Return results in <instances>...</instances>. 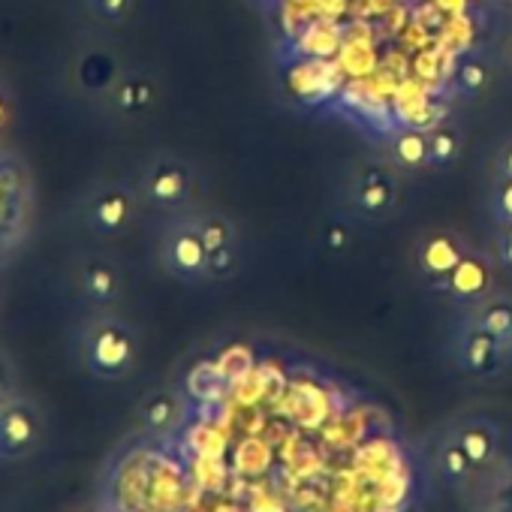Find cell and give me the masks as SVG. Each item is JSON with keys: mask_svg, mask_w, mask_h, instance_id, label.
<instances>
[{"mask_svg": "<svg viewBox=\"0 0 512 512\" xmlns=\"http://www.w3.org/2000/svg\"><path fill=\"white\" fill-rule=\"evenodd\" d=\"M73 287L91 311L121 308L124 302V272L103 253H82L73 263Z\"/></svg>", "mask_w": 512, "mask_h": 512, "instance_id": "obj_11", "label": "cell"}, {"mask_svg": "<svg viewBox=\"0 0 512 512\" xmlns=\"http://www.w3.org/2000/svg\"><path fill=\"white\" fill-rule=\"evenodd\" d=\"M446 356L452 368L467 380H497L512 368V350L494 341L467 314H458V320L452 323L446 338Z\"/></svg>", "mask_w": 512, "mask_h": 512, "instance_id": "obj_3", "label": "cell"}, {"mask_svg": "<svg viewBox=\"0 0 512 512\" xmlns=\"http://www.w3.org/2000/svg\"><path fill=\"white\" fill-rule=\"evenodd\" d=\"M470 250L467 235H461L452 226H431L422 235H416L413 250H410V263L416 278L437 293L440 284L452 275V269L464 260V253Z\"/></svg>", "mask_w": 512, "mask_h": 512, "instance_id": "obj_7", "label": "cell"}, {"mask_svg": "<svg viewBox=\"0 0 512 512\" xmlns=\"http://www.w3.org/2000/svg\"><path fill=\"white\" fill-rule=\"evenodd\" d=\"M46 443V416L28 395H16L0 407V461L22 464L34 458Z\"/></svg>", "mask_w": 512, "mask_h": 512, "instance_id": "obj_6", "label": "cell"}, {"mask_svg": "<svg viewBox=\"0 0 512 512\" xmlns=\"http://www.w3.org/2000/svg\"><path fill=\"white\" fill-rule=\"evenodd\" d=\"M0 314H4V299H0Z\"/></svg>", "mask_w": 512, "mask_h": 512, "instance_id": "obj_32", "label": "cell"}, {"mask_svg": "<svg viewBox=\"0 0 512 512\" xmlns=\"http://www.w3.org/2000/svg\"><path fill=\"white\" fill-rule=\"evenodd\" d=\"M488 214H491L494 229L512 223V181H506V178L491 181V187H488Z\"/></svg>", "mask_w": 512, "mask_h": 512, "instance_id": "obj_22", "label": "cell"}, {"mask_svg": "<svg viewBox=\"0 0 512 512\" xmlns=\"http://www.w3.org/2000/svg\"><path fill=\"white\" fill-rule=\"evenodd\" d=\"M506 58H509V64H512V40H509V46H506Z\"/></svg>", "mask_w": 512, "mask_h": 512, "instance_id": "obj_31", "label": "cell"}, {"mask_svg": "<svg viewBox=\"0 0 512 512\" xmlns=\"http://www.w3.org/2000/svg\"><path fill=\"white\" fill-rule=\"evenodd\" d=\"M464 151V130L455 124H440L428 130V172H443L458 163Z\"/></svg>", "mask_w": 512, "mask_h": 512, "instance_id": "obj_18", "label": "cell"}, {"mask_svg": "<svg viewBox=\"0 0 512 512\" xmlns=\"http://www.w3.org/2000/svg\"><path fill=\"white\" fill-rule=\"evenodd\" d=\"M136 416L148 434H172L184 422V398L175 389H154L139 401Z\"/></svg>", "mask_w": 512, "mask_h": 512, "instance_id": "obj_15", "label": "cell"}, {"mask_svg": "<svg viewBox=\"0 0 512 512\" xmlns=\"http://www.w3.org/2000/svg\"><path fill=\"white\" fill-rule=\"evenodd\" d=\"M488 247H491V256H494V263H497V272L512 278V223L494 229V238H491Z\"/></svg>", "mask_w": 512, "mask_h": 512, "instance_id": "obj_24", "label": "cell"}, {"mask_svg": "<svg viewBox=\"0 0 512 512\" xmlns=\"http://www.w3.org/2000/svg\"><path fill=\"white\" fill-rule=\"evenodd\" d=\"M73 350L85 374L100 383H115L136 371L142 338L118 308L91 311L73 335Z\"/></svg>", "mask_w": 512, "mask_h": 512, "instance_id": "obj_1", "label": "cell"}, {"mask_svg": "<svg viewBox=\"0 0 512 512\" xmlns=\"http://www.w3.org/2000/svg\"><path fill=\"white\" fill-rule=\"evenodd\" d=\"M488 85H491V70H488L485 61L464 58L458 64V70H455V88H458V94L476 100V97H482L488 91Z\"/></svg>", "mask_w": 512, "mask_h": 512, "instance_id": "obj_21", "label": "cell"}, {"mask_svg": "<svg viewBox=\"0 0 512 512\" xmlns=\"http://www.w3.org/2000/svg\"><path fill=\"white\" fill-rule=\"evenodd\" d=\"M19 392H22L19 389V368L10 359V353L0 350V407H4L7 401H13Z\"/></svg>", "mask_w": 512, "mask_h": 512, "instance_id": "obj_25", "label": "cell"}, {"mask_svg": "<svg viewBox=\"0 0 512 512\" xmlns=\"http://www.w3.org/2000/svg\"><path fill=\"white\" fill-rule=\"evenodd\" d=\"M85 16L103 28H121L139 10V0H79Z\"/></svg>", "mask_w": 512, "mask_h": 512, "instance_id": "obj_20", "label": "cell"}, {"mask_svg": "<svg viewBox=\"0 0 512 512\" xmlns=\"http://www.w3.org/2000/svg\"><path fill=\"white\" fill-rule=\"evenodd\" d=\"M344 202L350 211L368 220L392 217L404 202L401 172L389 160H362L350 169L344 184Z\"/></svg>", "mask_w": 512, "mask_h": 512, "instance_id": "obj_4", "label": "cell"}, {"mask_svg": "<svg viewBox=\"0 0 512 512\" xmlns=\"http://www.w3.org/2000/svg\"><path fill=\"white\" fill-rule=\"evenodd\" d=\"M10 115H13V106H10V97L4 94V88H0V130H4L10 124Z\"/></svg>", "mask_w": 512, "mask_h": 512, "instance_id": "obj_27", "label": "cell"}, {"mask_svg": "<svg viewBox=\"0 0 512 512\" xmlns=\"http://www.w3.org/2000/svg\"><path fill=\"white\" fill-rule=\"evenodd\" d=\"M160 266L169 278L181 284L208 281V247L193 229L190 214H181L160 235Z\"/></svg>", "mask_w": 512, "mask_h": 512, "instance_id": "obj_9", "label": "cell"}, {"mask_svg": "<svg viewBox=\"0 0 512 512\" xmlns=\"http://www.w3.org/2000/svg\"><path fill=\"white\" fill-rule=\"evenodd\" d=\"M106 109L121 118V121H136L142 118L154 103H157V82L148 73L139 70H124L121 79L112 85L109 97L103 100Z\"/></svg>", "mask_w": 512, "mask_h": 512, "instance_id": "obj_14", "label": "cell"}, {"mask_svg": "<svg viewBox=\"0 0 512 512\" xmlns=\"http://www.w3.org/2000/svg\"><path fill=\"white\" fill-rule=\"evenodd\" d=\"M491 169H494V178L512 181V133H506V136L494 145Z\"/></svg>", "mask_w": 512, "mask_h": 512, "instance_id": "obj_26", "label": "cell"}, {"mask_svg": "<svg viewBox=\"0 0 512 512\" xmlns=\"http://www.w3.org/2000/svg\"><path fill=\"white\" fill-rule=\"evenodd\" d=\"M386 160L401 172V175H419L428 172V133L425 130H401L392 136Z\"/></svg>", "mask_w": 512, "mask_h": 512, "instance_id": "obj_16", "label": "cell"}, {"mask_svg": "<svg viewBox=\"0 0 512 512\" xmlns=\"http://www.w3.org/2000/svg\"><path fill=\"white\" fill-rule=\"evenodd\" d=\"M73 512H106L100 503H82V506H76Z\"/></svg>", "mask_w": 512, "mask_h": 512, "instance_id": "obj_28", "label": "cell"}, {"mask_svg": "<svg viewBox=\"0 0 512 512\" xmlns=\"http://www.w3.org/2000/svg\"><path fill=\"white\" fill-rule=\"evenodd\" d=\"M124 70H127V67L121 64V58H118L112 49L91 46V49H82L79 58H76V64H73V85H76L85 97L103 103V100L109 97L112 85L121 79Z\"/></svg>", "mask_w": 512, "mask_h": 512, "instance_id": "obj_12", "label": "cell"}, {"mask_svg": "<svg viewBox=\"0 0 512 512\" xmlns=\"http://www.w3.org/2000/svg\"><path fill=\"white\" fill-rule=\"evenodd\" d=\"M491 4H494L497 10H503V13H509V16H512V0H491Z\"/></svg>", "mask_w": 512, "mask_h": 512, "instance_id": "obj_29", "label": "cell"}, {"mask_svg": "<svg viewBox=\"0 0 512 512\" xmlns=\"http://www.w3.org/2000/svg\"><path fill=\"white\" fill-rule=\"evenodd\" d=\"M199 172L178 154H154L133 175V187L142 205L157 211H184L196 196Z\"/></svg>", "mask_w": 512, "mask_h": 512, "instance_id": "obj_2", "label": "cell"}, {"mask_svg": "<svg viewBox=\"0 0 512 512\" xmlns=\"http://www.w3.org/2000/svg\"><path fill=\"white\" fill-rule=\"evenodd\" d=\"M431 470L437 473V479L449 488V491H458V494H467L473 479H476V470L467 458V452L461 449V443L455 440V434L449 431V425L443 422L434 437H431Z\"/></svg>", "mask_w": 512, "mask_h": 512, "instance_id": "obj_13", "label": "cell"}, {"mask_svg": "<svg viewBox=\"0 0 512 512\" xmlns=\"http://www.w3.org/2000/svg\"><path fill=\"white\" fill-rule=\"evenodd\" d=\"M494 275H497V263H494V256H491V247L470 244V250L464 253V260L440 284L437 296L446 305H452L458 314H467V311L482 305L497 290Z\"/></svg>", "mask_w": 512, "mask_h": 512, "instance_id": "obj_8", "label": "cell"}, {"mask_svg": "<svg viewBox=\"0 0 512 512\" xmlns=\"http://www.w3.org/2000/svg\"><path fill=\"white\" fill-rule=\"evenodd\" d=\"M190 220H193V229L199 232L202 244L208 247V253L223 250V247H229V244L238 241L235 220L229 214H223V211H211V208L190 211Z\"/></svg>", "mask_w": 512, "mask_h": 512, "instance_id": "obj_19", "label": "cell"}, {"mask_svg": "<svg viewBox=\"0 0 512 512\" xmlns=\"http://www.w3.org/2000/svg\"><path fill=\"white\" fill-rule=\"evenodd\" d=\"M139 208L142 199L133 181H106L82 199L79 220L97 238H118L136 223Z\"/></svg>", "mask_w": 512, "mask_h": 512, "instance_id": "obj_5", "label": "cell"}, {"mask_svg": "<svg viewBox=\"0 0 512 512\" xmlns=\"http://www.w3.org/2000/svg\"><path fill=\"white\" fill-rule=\"evenodd\" d=\"M449 431L455 434V440L461 443V449L467 452L476 479L491 473L506 455H503V428L494 416L482 413V410H467L458 413L455 419L446 422Z\"/></svg>", "mask_w": 512, "mask_h": 512, "instance_id": "obj_10", "label": "cell"}, {"mask_svg": "<svg viewBox=\"0 0 512 512\" xmlns=\"http://www.w3.org/2000/svg\"><path fill=\"white\" fill-rule=\"evenodd\" d=\"M476 326H482L494 341H500L506 350H512V293L494 290L482 305L467 311Z\"/></svg>", "mask_w": 512, "mask_h": 512, "instance_id": "obj_17", "label": "cell"}, {"mask_svg": "<svg viewBox=\"0 0 512 512\" xmlns=\"http://www.w3.org/2000/svg\"><path fill=\"white\" fill-rule=\"evenodd\" d=\"M410 7H422V4H431V0H407Z\"/></svg>", "mask_w": 512, "mask_h": 512, "instance_id": "obj_30", "label": "cell"}, {"mask_svg": "<svg viewBox=\"0 0 512 512\" xmlns=\"http://www.w3.org/2000/svg\"><path fill=\"white\" fill-rule=\"evenodd\" d=\"M238 272V244L208 253V281H226Z\"/></svg>", "mask_w": 512, "mask_h": 512, "instance_id": "obj_23", "label": "cell"}]
</instances>
